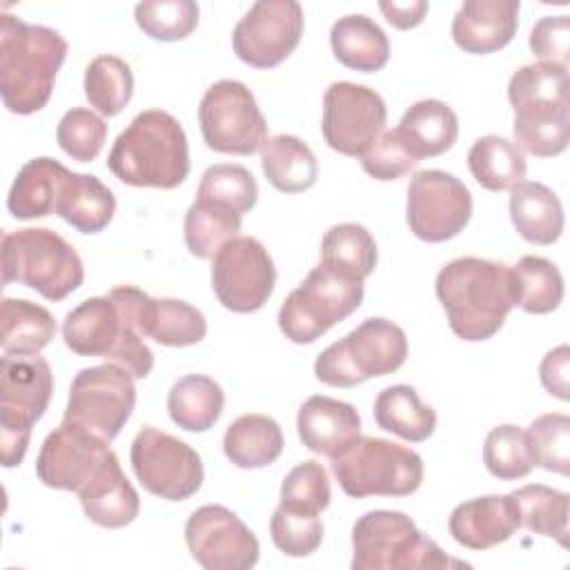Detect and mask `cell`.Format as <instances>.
<instances>
[{"mask_svg": "<svg viewBox=\"0 0 570 570\" xmlns=\"http://www.w3.org/2000/svg\"><path fill=\"white\" fill-rule=\"evenodd\" d=\"M145 292L120 285L105 296H91L76 305L62 323L65 345L78 356H100L125 367L134 379L149 376L154 354L140 330Z\"/></svg>", "mask_w": 570, "mask_h": 570, "instance_id": "1", "label": "cell"}, {"mask_svg": "<svg viewBox=\"0 0 570 570\" xmlns=\"http://www.w3.org/2000/svg\"><path fill=\"white\" fill-rule=\"evenodd\" d=\"M450 330L470 343L492 338L514 307L510 265L461 256L443 265L434 281Z\"/></svg>", "mask_w": 570, "mask_h": 570, "instance_id": "2", "label": "cell"}, {"mask_svg": "<svg viewBox=\"0 0 570 570\" xmlns=\"http://www.w3.org/2000/svg\"><path fill=\"white\" fill-rule=\"evenodd\" d=\"M67 40L51 27L29 24L2 13L0 24V96L11 114L40 111L53 91L67 58Z\"/></svg>", "mask_w": 570, "mask_h": 570, "instance_id": "3", "label": "cell"}, {"mask_svg": "<svg viewBox=\"0 0 570 570\" xmlns=\"http://www.w3.org/2000/svg\"><path fill=\"white\" fill-rule=\"evenodd\" d=\"M107 167L131 187H178L191 167L183 125L163 109L140 111L116 138Z\"/></svg>", "mask_w": 570, "mask_h": 570, "instance_id": "4", "label": "cell"}, {"mask_svg": "<svg viewBox=\"0 0 570 570\" xmlns=\"http://www.w3.org/2000/svg\"><path fill=\"white\" fill-rule=\"evenodd\" d=\"M352 550L354 570L470 568V563L448 557L399 510H370L358 517L352 528Z\"/></svg>", "mask_w": 570, "mask_h": 570, "instance_id": "5", "label": "cell"}, {"mask_svg": "<svg viewBox=\"0 0 570 570\" xmlns=\"http://www.w3.org/2000/svg\"><path fill=\"white\" fill-rule=\"evenodd\" d=\"M2 285L22 283L47 301H62L85 281V267L60 234L24 227L2 234Z\"/></svg>", "mask_w": 570, "mask_h": 570, "instance_id": "6", "label": "cell"}, {"mask_svg": "<svg viewBox=\"0 0 570 570\" xmlns=\"http://www.w3.org/2000/svg\"><path fill=\"white\" fill-rule=\"evenodd\" d=\"M53 394V374L38 354H4L0 358V445L2 465L22 463L33 423Z\"/></svg>", "mask_w": 570, "mask_h": 570, "instance_id": "7", "label": "cell"}, {"mask_svg": "<svg viewBox=\"0 0 570 570\" xmlns=\"http://www.w3.org/2000/svg\"><path fill=\"white\" fill-rule=\"evenodd\" d=\"M407 358L405 332L387 318H367L341 341L327 345L314 374L330 387H354L372 376L396 372Z\"/></svg>", "mask_w": 570, "mask_h": 570, "instance_id": "8", "label": "cell"}, {"mask_svg": "<svg viewBox=\"0 0 570 570\" xmlns=\"http://www.w3.org/2000/svg\"><path fill=\"white\" fill-rule=\"evenodd\" d=\"M363 281L318 263L278 309V327L292 343L307 345L358 309Z\"/></svg>", "mask_w": 570, "mask_h": 570, "instance_id": "9", "label": "cell"}, {"mask_svg": "<svg viewBox=\"0 0 570 570\" xmlns=\"http://www.w3.org/2000/svg\"><path fill=\"white\" fill-rule=\"evenodd\" d=\"M332 472L347 497H407L423 483V459L399 443L361 436L356 445L332 461Z\"/></svg>", "mask_w": 570, "mask_h": 570, "instance_id": "10", "label": "cell"}, {"mask_svg": "<svg viewBox=\"0 0 570 570\" xmlns=\"http://www.w3.org/2000/svg\"><path fill=\"white\" fill-rule=\"evenodd\" d=\"M198 125L205 145L218 154L249 156L267 142V122L254 94L240 80L223 78L205 91Z\"/></svg>", "mask_w": 570, "mask_h": 570, "instance_id": "11", "label": "cell"}, {"mask_svg": "<svg viewBox=\"0 0 570 570\" xmlns=\"http://www.w3.org/2000/svg\"><path fill=\"white\" fill-rule=\"evenodd\" d=\"M136 405L134 376L116 365L82 367L71 385L65 421L78 423L105 441H114L129 421Z\"/></svg>", "mask_w": 570, "mask_h": 570, "instance_id": "12", "label": "cell"}, {"mask_svg": "<svg viewBox=\"0 0 570 570\" xmlns=\"http://www.w3.org/2000/svg\"><path fill=\"white\" fill-rule=\"evenodd\" d=\"M129 461L140 485L165 501H185L203 485V461L185 441L145 425L129 452Z\"/></svg>", "mask_w": 570, "mask_h": 570, "instance_id": "13", "label": "cell"}, {"mask_svg": "<svg viewBox=\"0 0 570 570\" xmlns=\"http://www.w3.org/2000/svg\"><path fill=\"white\" fill-rule=\"evenodd\" d=\"M276 285V267L258 238L236 236L212 256V289L236 314L261 309Z\"/></svg>", "mask_w": 570, "mask_h": 570, "instance_id": "14", "label": "cell"}, {"mask_svg": "<svg viewBox=\"0 0 570 570\" xmlns=\"http://www.w3.org/2000/svg\"><path fill=\"white\" fill-rule=\"evenodd\" d=\"M385 120V100L374 89L347 80L325 89L321 131L334 151L361 158L383 134Z\"/></svg>", "mask_w": 570, "mask_h": 570, "instance_id": "15", "label": "cell"}, {"mask_svg": "<svg viewBox=\"0 0 570 570\" xmlns=\"http://www.w3.org/2000/svg\"><path fill=\"white\" fill-rule=\"evenodd\" d=\"M472 194L452 174L423 169L407 185V225L425 243L454 238L470 223Z\"/></svg>", "mask_w": 570, "mask_h": 570, "instance_id": "16", "label": "cell"}, {"mask_svg": "<svg viewBox=\"0 0 570 570\" xmlns=\"http://www.w3.org/2000/svg\"><path fill=\"white\" fill-rule=\"evenodd\" d=\"M303 27V7L296 0H258L236 22L232 47L240 62L272 69L298 47Z\"/></svg>", "mask_w": 570, "mask_h": 570, "instance_id": "17", "label": "cell"}, {"mask_svg": "<svg viewBox=\"0 0 570 570\" xmlns=\"http://www.w3.org/2000/svg\"><path fill=\"white\" fill-rule=\"evenodd\" d=\"M185 541L205 570H249L261 546L243 519L225 505H203L185 523Z\"/></svg>", "mask_w": 570, "mask_h": 570, "instance_id": "18", "label": "cell"}, {"mask_svg": "<svg viewBox=\"0 0 570 570\" xmlns=\"http://www.w3.org/2000/svg\"><path fill=\"white\" fill-rule=\"evenodd\" d=\"M116 454L109 441L91 430L65 421L47 434L36 459V476L53 490L80 492Z\"/></svg>", "mask_w": 570, "mask_h": 570, "instance_id": "19", "label": "cell"}, {"mask_svg": "<svg viewBox=\"0 0 570 570\" xmlns=\"http://www.w3.org/2000/svg\"><path fill=\"white\" fill-rule=\"evenodd\" d=\"M296 428L307 450L336 461L361 439V414L352 403L314 394L301 405Z\"/></svg>", "mask_w": 570, "mask_h": 570, "instance_id": "20", "label": "cell"}, {"mask_svg": "<svg viewBox=\"0 0 570 570\" xmlns=\"http://www.w3.org/2000/svg\"><path fill=\"white\" fill-rule=\"evenodd\" d=\"M519 0H465L452 18V40L465 53L503 49L519 27Z\"/></svg>", "mask_w": 570, "mask_h": 570, "instance_id": "21", "label": "cell"}, {"mask_svg": "<svg viewBox=\"0 0 570 570\" xmlns=\"http://www.w3.org/2000/svg\"><path fill=\"white\" fill-rule=\"evenodd\" d=\"M448 530L463 548H494L519 530L514 501L510 494H488L463 501L450 512Z\"/></svg>", "mask_w": 570, "mask_h": 570, "instance_id": "22", "label": "cell"}, {"mask_svg": "<svg viewBox=\"0 0 570 570\" xmlns=\"http://www.w3.org/2000/svg\"><path fill=\"white\" fill-rule=\"evenodd\" d=\"M85 517L100 528H125L140 510V497L125 476L116 454L102 470L78 492Z\"/></svg>", "mask_w": 570, "mask_h": 570, "instance_id": "23", "label": "cell"}, {"mask_svg": "<svg viewBox=\"0 0 570 570\" xmlns=\"http://www.w3.org/2000/svg\"><path fill=\"white\" fill-rule=\"evenodd\" d=\"M514 109V145L532 156L552 158L566 151L570 140V102L532 100Z\"/></svg>", "mask_w": 570, "mask_h": 570, "instance_id": "24", "label": "cell"}, {"mask_svg": "<svg viewBox=\"0 0 570 570\" xmlns=\"http://www.w3.org/2000/svg\"><path fill=\"white\" fill-rule=\"evenodd\" d=\"M56 214L80 234H98L111 223L116 198L98 176L67 169L58 189Z\"/></svg>", "mask_w": 570, "mask_h": 570, "instance_id": "25", "label": "cell"}, {"mask_svg": "<svg viewBox=\"0 0 570 570\" xmlns=\"http://www.w3.org/2000/svg\"><path fill=\"white\" fill-rule=\"evenodd\" d=\"M510 220L517 234L534 245L559 240L566 223L559 196L537 180H521L510 189Z\"/></svg>", "mask_w": 570, "mask_h": 570, "instance_id": "26", "label": "cell"}, {"mask_svg": "<svg viewBox=\"0 0 570 570\" xmlns=\"http://www.w3.org/2000/svg\"><path fill=\"white\" fill-rule=\"evenodd\" d=\"M399 134L416 160L434 158L454 147L459 118L443 100L425 98L414 102L399 122Z\"/></svg>", "mask_w": 570, "mask_h": 570, "instance_id": "27", "label": "cell"}, {"mask_svg": "<svg viewBox=\"0 0 570 570\" xmlns=\"http://www.w3.org/2000/svg\"><path fill=\"white\" fill-rule=\"evenodd\" d=\"M67 167L53 158L40 156L27 160L13 178L7 196V209L18 220H33L56 214V200Z\"/></svg>", "mask_w": 570, "mask_h": 570, "instance_id": "28", "label": "cell"}, {"mask_svg": "<svg viewBox=\"0 0 570 570\" xmlns=\"http://www.w3.org/2000/svg\"><path fill=\"white\" fill-rule=\"evenodd\" d=\"M330 45L334 58L347 69L372 73L387 65L390 40L385 31L367 16H343L332 24Z\"/></svg>", "mask_w": 570, "mask_h": 570, "instance_id": "29", "label": "cell"}, {"mask_svg": "<svg viewBox=\"0 0 570 570\" xmlns=\"http://www.w3.org/2000/svg\"><path fill=\"white\" fill-rule=\"evenodd\" d=\"M142 336L167 347H189L205 338L207 321L203 312L180 298H151L140 307Z\"/></svg>", "mask_w": 570, "mask_h": 570, "instance_id": "30", "label": "cell"}, {"mask_svg": "<svg viewBox=\"0 0 570 570\" xmlns=\"http://www.w3.org/2000/svg\"><path fill=\"white\" fill-rule=\"evenodd\" d=\"M281 425L265 414H243L229 423L223 436L225 456L243 470L274 463L283 452Z\"/></svg>", "mask_w": 570, "mask_h": 570, "instance_id": "31", "label": "cell"}, {"mask_svg": "<svg viewBox=\"0 0 570 570\" xmlns=\"http://www.w3.org/2000/svg\"><path fill=\"white\" fill-rule=\"evenodd\" d=\"M374 421L381 430L392 432L410 443H421L434 434L436 412L423 403L412 385L396 383L379 392L374 401Z\"/></svg>", "mask_w": 570, "mask_h": 570, "instance_id": "32", "label": "cell"}, {"mask_svg": "<svg viewBox=\"0 0 570 570\" xmlns=\"http://www.w3.org/2000/svg\"><path fill=\"white\" fill-rule=\"evenodd\" d=\"M261 167L269 185L283 194L309 189L318 176L314 151L296 136L278 134L261 149Z\"/></svg>", "mask_w": 570, "mask_h": 570, "instance_id": "33", "label": "cell"}, {"mask_svg": "<svg viewBox=\"0 0 570 570\" xmlns=\"http://www.w3.org/2000/svg\"><path fill=\"white\" fill-rule=\"evenodd\" d=\"M225 392L205 374L180 376L167 394V412L171 421L187 432L209 430L223 414Z\"/></svg>", "mask_w": 570, "mask_h": 570, "instance_id": "34", "label": "cell"}, {"mask_svg": "<svg viewBox=\"0 0 570 570\" xmlns=\"http://www.w3.org/2000/svg\"><path fill=\"white\" fill-rule=\"evenodd\" d=\"M472 178L488 191H510L528 171L523 151L508 138L488 134L472 142L468 151Z\"/></svg>", "mask_w": 570, "mask_h": 570, "instance_id": "35", "label": "cell"}, {"mask_svg": "<svg viewBox=\"0 0 570 570\" xmlns=\"http://www.w3.org/2000/svg\"><path fill=\"white\" fill-rule=\"evenodd\" d=\"M56 336L49 309L24 298H2L0 347L4 354H38Z\"/></svg>", "mask_w": 570, "mask_h": 570, "instance_id": "36", "label": "cell"}, {"mask_svg": "<svg viewBox=\"0 0 570 570\" xmlns=\"http://www.w3.org/2000/svg\"><path fill=\"white\" fill-rule=\"evenodd\" d=\"M514 305L528 314H550L563 301V276L543 256H521L510 265Z\"/></svg>", "mask_w": 570, "mask_h": 570, "instance_id": "37", "label": "cell"}, {"mask_svg": "<svg viewBox=\"0 0 570 570\" xmlns=\"http://www.w3.org/2000/svg\"><path fill=\"white\" fill-rule=\"evenodd\" d=\"M374 236L358 223L332 225L321 240V263L330 269L365 281L376 267Z\"/></svg>", "mask_w": 570, "mask_h": 570, "instance_id": "38", "label": "cell"}, {"mask_svg": "<svg viewBox=\"0 0 570 570\" xmlns=\"http://www.w3.org/2000/svg\"><path fill=\"white\" fill-rule=\"evenodd\" d=\"M240 220L243 216L232 207L216 200L196 198L187 209L183 225L189 254L196 258H212L227 240L238 236Z\"/></svg>", "mask_w": 570, "mask_h": 570, "instance_id": "39", "label": "cell"}, {"mask_svg": "<svg viewBox=\"0 0 570 570\" xmlns=\"http://www.w3.org/2000/svg\"><path fill=\"white\" fill-rule=\"evenodd\" d=\"M510 497L517 508L519 528L552 537L566 546L570 514V497L566 492L543 483H530L510 492Z\"/></svg>", "mask_w": 570, "mask_h": 570, "instance_id": "40", "label": "cell"}, {"mask_svg": "<svg viewBox=\"0 0 570 570\" xmlns=\"http://www.w3.org/2000/svg\"><path fill=\"white\" fill-rule=\"evenodd\" d=\"M85 96L98 114H120L134 96L131 67L111 53L96 56L85 69Z\"/></svg>", "mask_w": 570, "mask_h": 570, "instance_id": "41", "label": "cell"}, {"mask_svg": "<svg viewBox=\"0 0 570 570\" xmlns=\"http://www.w3.org/2000/svg\"><path fill=\"white\" fill-rule=\"evenodd\" d=\"M483 463L488 472L501 481L528 476L537 465L528 432L512 423L492 428L483 443Z\"/></svg>", "mask_w": 570, "mask_h": 570, "instance_id": "42", "label": "cell"}, {"mask_svg": "<svg viewBox=\"0 0 570 570\" xmlns=\"http://www.w3.org/2000/svg\"><path fill=\"white\" fill-rule=\"evenodd\" d=\"M134 18L151 40L176 42L196 29L198 4L194 0H147L136 4Z\"/></svg>", "mask_w": 570, "mask_h": 570, "instance_id": "43", "label": "cell"}, {"mask_svg": "<svg viewBox=\"0 0 570 570\" xmlns=\"http://www.w3.org/2000/svg\"><path fill=\"white\" fill-rule=\"evenodd\" d=\"M196 198L223 203L243 216L256 205L258 185L247 167L234 163H218L207 167L200 176Z\"/></svg>", "mask_w": 570, "mask_h": 570, "instance_id": "44", "label": "cell"}, {"mask_svg": "<svg viewBox=\"0 0 570 570\" xmlns=\"http://www.w3.org/2000/svg\"><path fill=\"white\" fill-rule=\"evenodd\" d=\"M274 546L287 557H309L323 541V521L314 512L296 510L278 503L269 519Z\"/></svg>", "mask_w": 570, "mask_h": 570, "instance_id": "45", "label": "cell"}, {"mask_svg": "<svg viewBox=\"0 0 570 570\" xmlns=\"http://www.w3.org/2000/svg\"><path fill=\"white\" fill-rule=\"evenodd\" d=\"M107 131V122L96 111L87 107H73L60 118L56 140L71 160L91 163L102 151Z\"/></svg>", "mask_w": 570, "mask_h": 570, "instance_id": "46", "label": "cell"}, {"mask_svg": "<svg viewBox=\"0 0 570 570\" xmlns=\"http://www.w3.org/2000/svg\"><path fill=\"white\" fill-rule=\"evenodd\" d=\"M568 67L548 65V62H532L517 69L508 82V100L512 107L532 102V100H568Z\"/></svg>", "mask_w": 570, "mask_h": 570, "instance_id": "47", "label": "cell"}, {"mask_svg": "<svg viewBox=\"0 0 570 570\" xmlns=\"http://www.w3.org/2000/svg\"><path fill=\"white\" fill-rule=\"evenodd\" d=\"M537 465L568 476L570 472V419L559 412L537 416L528 428Z\"/></svg>", "mask_w": 570, "mask_h": 570, "instance_id": "48", "label": "cell"}, {"mask_svg": "<svg viewBox=\"0 0 570 570\" xmlns=\"http://www.w3.org/2000/svg\"><path fill=\"white\" fill-rule=\"evenodd\" d=\"M332 499L327 470L318 461H303L281 483V503L321 514Z\"/></svg>", "mask_w": 570, "mask_h": 570, "instance_id": "49", "label": "cell"}, {"mask_svg": "<svg viewBox=\"0 0 570 570\" xmlns=\"http://www.w3.org/2000/svg\"><path fill=\"white\" fill-rule=\"evenodd\" d=\"M416 158L401 138L399 129L383 131L361 156V167L374 180H396L416 167Z\"/></svg>", "mask_w": 570, "mask_h": 570, "instance_id": "50", "label": "cell"}, {"mask_svg": "<svg viewBox=\"0 0 570 570\" xmlns=\"http://www.w3.org/2000/svg\"><path fill=\"white\" fill-rule=\"evenodd\" d=\"M528 45L539 62L568 67L570 56V18L568 16H543L534 22Z\"/></svg>", "mask_w": 570, "mask_h": 570, "instance_id": "51", "label": "cell"}, {"mask_svg": "<svg viewBox=\"0 0 570 570\" xmlns=\"http://www.w3.org/2000/svg\"><path fill=\"white\" fill-rule=\"evenodd\" d=\"M541 385L557 399H570V350L568 345H557L550 350L539 365Z\"/></svg>", "mask_w": 570, "mask_h": 570, "instance_id": "52", "label": "cell"}, {"mask_svg": "<svg viewBox=\"0 0 570 570\" xmlns=\"http://www.w3.org/2000/svg\"><path fill=\"white\" fill-rule=\"evenodd\" d=\"M379 9L383 11L385 20L394 29H414L416 24L423 22L428 13V2L425 0H412V2H379Z\"/></svg>", "mask_w": 570, "mask_h": 570, "instance_id": "53", "label": "cell"}]
</instances>
